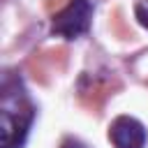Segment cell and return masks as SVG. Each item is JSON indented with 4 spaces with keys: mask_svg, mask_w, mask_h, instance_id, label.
Listing matches in <instances>:
<instances>
[{
    "mask_svg": "<svg viewBox=\"0 0 148 148\" xmlns=\"http://www.w3.org/2000/svg\"><path fill=\"white\" fill-rule=\"evenodd\" d=\"M37 106L32 104L23 79L16 72H5L0 83V148H23Z\"/></svg>",
    "mask_w": 148,
    "mask_h": 148,
    "instance_id": "obj_1",
    "label": "cell"
},
{
    "mask_svg": "<svg viewBox=\"0 0 148 148\" xmlns=\"http://www.w3.org/2000/svg\"><path fill=\"white\" fill-rule=\"evenodd\" d=\"M92 23V2L90 0H69L51 18V35L62 39H79L90 30Z\"/></svg>",
    "mask_w": 148,
    "mask_h": 148,
    "instance_id": "obj_2",
    "label": "cell"
},
{
    "mask_svg": "<svg viewBox=\"0 0 148 148\" xmlns=\"http://www.w3.org/2000/svg\"><path fill=\"white\" fill-rule=\"evenodd\" d=\"M109 141L113 148H146L148 132L141 120L132 116H118L109 125Z\"/></svg>",
    "mask_w": 148,
    "mask_h": 148,
    "instance_id": "obj_3",
    "label": "cell"
},
{
    "mask_svg": "<svg viewBox=\"0 0 148 148\" xmlns=\"http://www.w3.org/2000/svg\"><path fill=\"white\" fill-rule=\"evenodd\" d=\"M134 16H136V21H139V25L148 30V5H143V2H139V5L134 7Z\"/></svg>",
    "mask_w": 148,
    "mask_h": 148,
    "instance_id": "obj_4",
    "label": "cell"
},
{
    "mask_svg": "<svg viewBox=\"0 0 148 148\" xmlns=\"http://www.w3.org/2000/svg\"><path fill=\"white\" fill-rule=\"evenodd\" d=\"M60 148H88V146L81 143L79 139H72V136H69V139H65V141L60 143Z\"/></svg>",
    "mask_w": 148,
    "mask_h": 148,
    "instance_id": "obj_5",
    "label": "cell"
}]
</instances>
